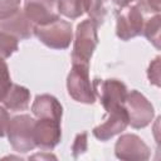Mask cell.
Here are the masks:
<instances>
[{
	"mask_svg": "<svg viewBox=\"0 0 161 161\" xmlns=\"http://www.w3.org/2000/svg\"><path fill=\"white\" fill-rule=\"evenodd\" d=\"M98 25L91 19L83 20L77 25L75 38L72 50V64L88 65L98 45Z\"/></svg>",
	"mask_w": 161,
	"mask_h": 161,
	"instance_id": "6da1fadb",
	"label": "cell"
},
{
	"mask_svg": "<svg viewBox=\"0 0 161 161\" xmlns=\"http://www.w3.org/2000/svg\"><path fill=\"white\" fill-rule=\"evenodd\" d=\"M34 35L52 49H67L73 40L72 24L60 18L40 25H34Z\"/></svg>",
	"mask_w": 161,
	"mask_h": 161,
	"instance_id": "7a4b0ae2",
	"label": "cell"
},
{
	"mask_svg": "<svg viewBox=\"0 0 161 161\" xmlns=\"http://www.w3.org/2000/svg\"><path fill=\"white\" fill-rule=\"evenodd\" d=\"M34 125L35 119L29 114H19L10 118L6 135L14 151L25 153L36 147L34 142Z\"/></svg>",
	"mask_w": 161,
	"mask_h": 161,
	"instance_id": "3957f363",
	"label": "cell"
},
{
	"mask_svg": "<svg viewBox=\"0 0 161 161\" xmlns=\"http://www.w3.org/2000/svg\"><path fill=\"white\" fill-rule=\"evenodd\" d=\"M68 94L77 102L84 104H93L96 102V93L89 79V67L82 64H72V69L67 77Z\"/></svg>",
	"mask_w": 161,
	"mask_h": 161,
	"instance_id": "277c9868",
	"label": "cell"
},
{
	"mask_svg": "<svg viewBox=\"0 0 161 161\" xmlns=\"http://www.w3.org/2000/svg\"><path fill=\"white\" fill-rule=\"evenodd\" d=\"M116 34L121 40H130L143 31V15L136 4L116 6Z\"/></svg>",
	"mask_w": 161,
	"mask_h": 161,
	"instance_id": "5b68a950",
	"label": "cell"
},
{
	"mask_svg": "<svg viewBox=\"0 0 161 161\" xmlns=\"http://www.w3.org/2000/svg\"><path fill=\"white\" fill-rule=\"evenodd\" d=\"M123 107L128 116V125H131L133 128H145L153 119V106L142 93L136 89L127 93Z\"/></svg>",
	"mask_w": 161,
	"mask_h": 161,
	"instance_id": "8992f818",
	"label": "cell"
},
{
	"mask_svg": "<svg viewBox=\"0 0 161 161\" xmlns=\"http://www.w3.org/2000/svg\"><path fill=\"white\" fill-rule=\"evenodd\" d=\"M94 93L98 94L99 101L106 109L109 112L118 107H122L127 96V87L118 79H94L92 82Z\"/></svg>",
	"mask_w": 161,
	"mask_h": 161,
	"instance_id": "52a82bcc",
	"label": "cell"
},
{
	"mask_svg": "<svg viewBox=\"0 0 161 161\" xmlns=\"http://www.w3.org/2000/svg\"><path fill=\"white\" fill-rule=\"evenodd\" d=\"M114 155L119 160L145 161L150 158L151 150L145 141L135 133L122 135L114 145Z\"/></svg>",
	"mask_w": 161,
	"mask_h": 161,
	"instance_id": "ba28073f",
	"label": "cell"
},
{
	"mask_svg": "<svg viewBox=\"0 0 161 161\" xmlns=\"http://www.w3.org/2000/svg\"><path fill=\"white\" fill-rule=\"evenodd\" d=\"M25 16L33 25L50 23L59 18L58 0H24Z\"/></svg>",
	"mask_w": 161,
	"mask_h": 161,
	"instance_id": "9c48e42d",
	"label": "cell"
},
{
	"mask_svg": "<svg viewBox=\"0 0 161 161\" xmlns=\"http://www.w3.org/2000/svg\"><path fill=\"white\" fill-rule=\"evenodd\" d=\"M107 114L108 116L104 119V122H102L92 130L93 136L102 142L108 141L113 136L121 133L128 126V116L123 106L107 112Z\"/></svg>",
	"mask_w": 161,
	"mask_h": 161,
	"instance_id": "30bf717a",
	"label": "cell"
},
{
	"mask_svg": "<svg viewBox=\"0 0 161 161\" xmlns=\"http://www.w3.org/2000/svg\"><path fill=\"white\" fill-rule=\"evenodd\" d=\"M62 138L60 122L49 118H38L34 125V142L42 150H53Z\"/></svg>",
	"mask_w": 161,
	"mask_h": 161,
	"instance_id": "8fae6325",
	"label": "cell"
},
{
	"mask_svg": "<svg viewBox=\"0 0 161 161\" xmlns=\"http://www.w3.org/2000/svg\"><path fill=\"white\" fill-rule=\"evenodd\" d=\"M31 112L38 118H49L60 122L63 107L52 94H38L31 104Z\"/></svg>",
	"mask_w": 161,
	"mask_h": 161,
	"instance_id": "7c38bea8",
	"label": "cell"
},
{
	"mask_svg": "<svg viewBox=\"0 0 161 161\" xmlns=\"http://www.w3.org/2000/svg\"><path fill=\"white\" fill-rule=\"evenodd\" d=\"M1 31L9 33L21 40L28 39L34 34V25L25 16V14L19 10L13 16L1 20Z\"/></svg>",
	"mask_w": 161,
	"mask_h": 161,
	"instance_id": "4fadbf2b",
	"label": "cell"
},
{
	"mask_svg": "<svg viewBox=\"0 0 161 161\" xmlns=\"http://www.w3.org/2000/svg\"><path fill=\"white\" fill-rule=\"evenodd\" d=\"M1 102L4 103V107L6 109H10L13 112L25 111L30 103V91L23 86L11 83Z\"/></svg>",
	"mask_w": 161,
	"mask_h": 161,
	"instance_id": "5bb4252c",
	"label": "cell"
},
{
	"mask_svg": "<svg viewBox=\"0 0 161 161\" xmlns=\"http://www.w3.org/2000/svg\"><path fill=\"white\" fill-rule=\"evenodd\" d=\"M88 0H58L59 13L68 19H77L87 11Z\"/></svg>",
	"mask_w": 161,
	"mask_h": 161,
	"instance_id": "9a60e30c",
	"label": "cell"
},
{
	"mask_svg": "<svg viewBox=\"0 0 161 161\" xmlns=\"http://www.w3.org/2000/svg\"><path fill=\"white\" fill-rule=\"evenodd\" d=\"M109 0H88L87 1V14L89 19L94 21L98 26L104 23L107 11H108Z\"/></svg>",
	"mask_w": 161,
	"mask_h": 161,
	"instance_id": "2e32d148",
	"label": "cell"
},
{
	"mask_svg": "<svg viewBox=\"0 0 161 161\" xmlns=\"http://www.w3.org/2000/svg\"><path fill=\"white\" fill-rule=\"evenodd\" d=\"M160 14H156L148 21L146 25H143V34L148 39L150 43H152L157 49H160Z\"/></svg>",
	"mask_w": 161,
	"mask_h": 161,
	"instance_id": "e0dca14e",
	"label": "cell"
},
{
	"mask_svg": "<svg viewBox=\"0 0 161 161\" xmlns=\"http://www.w3.org/2000/svg\"><path fill=\"white\" fill-rule=\"evenodd\" d=\"M19 48V39L14 35L0 31V58L5 59L13 55Z\"/></svg>",
	"mask_w": 161,
	"mask_h": 161,
	"instance_id": "ac0fdd59",
	"label": "cell"
},
{
	"mask_svg": "<svg viewBox=\"0 0 161 161\" xmlns=\"http://www.w3.org/2000/svg\"><path fill=\"white\" fill-rule=\"evenodd\" d=\"M10 86H11V78H10L9 67L6 62L0 58V102L5 97Z\"/></svg>",
	"mask_w": 161,
	"mask_h": 161,
	"instance_id": "d6986e66",
	"label": "cell"
},
{
	"mask_svg": "<svg viewBox=\"0 0 161 161\" xmlns=\"http://www.w3.org/2000/svg\"><path fill=\"white\" fill-rule=\"evenodd\" d=\"M20 10V0H0V20L8 19Z\"/></svg>",
	"mask_w": 161,
	"mask_h": 161,
	"instance_id": "ffe728a7",
	"label": "cell"
},
{
	"mask_svg": "<svg viewBox=\"0 0 161 161\" xmlns=\"http://www.w3.org/2000/svg\"><path fill=\"white\" fill-rule=\"evenodd\" d=\"M147 77L150 79V83L155 86H160V57H156L153 62L150 64L147 70Z\"/></svg>",
	"mask_w": 161,
	"mask_h": 161,
	"instance_id": "44dd1931",
	"label": "cell"
},
{
	"mask_svg": "<svg viewBox=\"0 0 161 161\" xmlns=\"http://www.w3.org/2000/svg\"><path fill=\"white\" fill-rule=\"evenodd\" d=\"M86 150H87V132H83V133L77 135L74 143L72 146V151H73L74 157H77L78 155L83 153Z\"/></svg>",
	"mask_w": 161,
	"mask_h": 161,
	"instance_id": "7402d4cb",
	"label": "cell"
},
{
	"mask_svg": "<svg viewBox=\"0 0 161 161\" xmlns=\"http://www.w3.org/2000/svg\"><path fill=\"white\" fill-rule=\"evenodd\" d=\"M136 5L146 13H160V0H137Z\"/></svg>",
	"mask_w": 161,
	"mask_h": 161,
	"instance_id": "603a6c76",
	"label": "cell"
},
{
	"mask_svg": "<svg viewBox=\"0 0 161 161\" xmlns=\"http://www.w3.org/2000/svg\"><path fill=\"white\" fill-rule=\"evenodd\" d=\"M10 122V114L6 111L5 107L0 106V137L6 136V131H8V126Z\"/></svg>",
	"mask_w": 161,
	"mask_h": 161,
	"instance_id": "cb8c5ba5",
	"label": "cell"
},
{
	"mask_svg": "<svg viewBox=\"0 0 161 161\" xmlns=\"http://www.w3.org/2000/svg\"><path fill=\"white\" fill-rule=\"evenodd\" d=\"M116 3V6H119V5H131V4H136L137 0H114Z\"/></svg>",
	"mask_w": 161,
	"mask_h": 161,
	"instance_id": "d4e9b609",
	"label": "cell"
},
{
	"mask_svg": "<svg viewBox=\"0 0 161 161\" xmlns=\"http://www.w3.org/2000/svg\"><path fill=\"white\" fill-rule=\"evenodd\" d=\"M0 31H1V20H0Z\"/></svg>",
	"mask_w": 161,
	"mask_h": 161,
	"instance_id": "484cf974",
	"label": "cell"
}]
</instances>
